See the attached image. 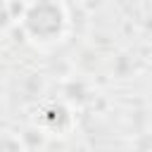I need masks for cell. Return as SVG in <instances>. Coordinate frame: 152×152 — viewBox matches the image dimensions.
<instances>
[{
	"label": "cell",
	"instance_id": "cell-1",
	"mask_svg": "<svg viewBox=\"0 0 152 152\" xmlns=\"http://www.w3.org/2000/svg\"><path fill=\"white\" fill-rule=\"evenodd\" d=\"M21 24L33 43L50 45L66 33V12L59 0H33L24 12Z\"/></svg>",
	"mask_w": 152,
	"mask_h": 152
}]
</instances>
